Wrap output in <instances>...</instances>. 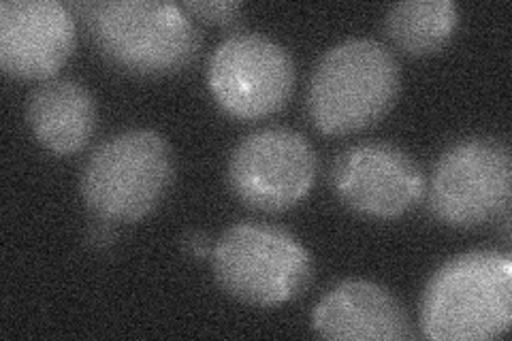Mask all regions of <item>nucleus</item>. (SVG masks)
Instances as JSON below:
<instances>
[{
    "mask_svg": "<svg viewBox=\"0 0 512 341\" xmlns=\"http://www.w3.org/2000/svg\"><path fill=\"white\" fill-rule=\"evenodd\" d=\"M111 224H114V222L99 218V220H96V224L90 226V229H88V243H90V246L105 250L116 241V231H114V226H111Z\"/></svg>",
    "mask_w": 512,
    "mask_h": 341,
    "instance_id": "obj_15",
    "label": "nucleus"
},
{
    "mask_svg": "<svg viewBox=\"0 0 512 341\" xmlns=\"http://www.w3.org/2000/svg\"><path fill=\"white\" fill-rule=\"evenodd\" d=\"M77 30L58 0H5L0 5V67L18 79H52L75 50Z\"/></svg>",
    "mask_w": 512,
    "mask_h": 341,
    "instance_id": "obj_10",
    "label": "nucleus"
},
{
    "mask_svg": "<svg viewBox=\"0 0 512 341\" xmlns=\"http://www.w3.org/2000/svg\"><path fill=\"white\" fill-rule=\"evenodd\" d=\"M90 39L111 64L137 75H169L199 54V30L184 7L165 0L79 5Z\"/></svg>",
    "mask_w": 512,
    "mask_h": 341,
    "instance_id": "obj_2",
    "label": "nucleus"
},
{
    "mask_svg": "<svg viewBox=\"0 0 512 341\" xmlns=\"http://www.w3.org/2000/svg\"><path fill=\"white\" fill-rule=\"evenodd\" d=\"M459 22L453 0H406L389 9L384 26L389 39L410 56L434 54L451 41Z\"/></svg>",
    "mask_w": 512,
    "mask_h": 341,
    "instance_id": "obj_13",
    "label": "nucleus"
},
{
    "mask_svg": "<svg viewBox=\"0 0 512 341\" xmlns=\"http://www.w3.org/2000/svg\"><path fill=\"white\" fill-rule=\"evenodd\" d=\"M512 322V261L508 254L474 250L446 261L421 299V329L431 341H487Z\"/></svg>",
    "mask_w": 512,
    "mask_h": 341,
    "instance_id": "obj_1",
    "label": "nucleus"
},
{
    "mask_svg": "<svg viewBox=\"0 0 512 341\" xmlns=\"http://www.w3.org/2000/svg\"><path fill=\"white\" fill-rule=\"evenodd\" d=\"M314 331L331 341H402L412 337L410 318L387 288L365 280L331 286L312 312Z\"/></svg>",
    "mask_w": 512,
    "mask_h": 341,
    "instance_id": "obj_11",
    "label": "nucleus"
},
{
    "mask_svg": "<svg viewBox=\"0 0 512 341\" xmlns=\"http://www.w3.org/2000/svg\"><path fill=\"white\" fill-rule=\"evenodd\" d=\"M26 122L35 139L56 156H73L90 143L96 103L90 90L69 77H52L28 94Z\"/></svg>",
    "mask_w": 512,
    "mask_h": 341,
    "instance_id": "obj_12",
    "label": "nucleus"
},
{
    "mask_svg": "<svg viewBox=\"0 0 512 341\" xmlns=\"http://www.w3.org/2000/svg\"><path fill=\"white\" fill-rule=\"evenodd\" d=\"M214 278L227 295L259 307H276L303 295L312 282V256L278 226L239 222L216 241Z\"/></svg>",
    "mask_w": 512,
    "mask_h": 341,
    "instance_id": "obj_5",
    "label": "nucleus"
},
{
    "mask_svg": "<svg viewBox=\"0 0 512 341\" xmlns=\"http://www.w3.org/2000/svg\"><path fill=\"white\" fill-rule=\"evenodd\" d=\"M316 169V152L306 137L291 128L269 126L235 145L227 180L235 199L250 209L278 214L308 197Z\"/></svg>",
    "mask_w": 512,
    "mask_h": 341,
    "instance_id": "obj_7",
    "label": "nucleus"
},
{
    "mask_svg": "<svg viewBox=\"0 0 512 341\" xmlns=\"http://www.w3.org/2000/svg\"><path fill=\"white\" fill-rule=\"evenodd\" d=\"M182 7L195 18L212 24H231L244 11V5L235 0H197V3H184Z\"/></svg>",
    "mask_w": 512,
    "mask_h": 341,
    "instance_id": "obj_14",
    "label": "nucleus"
},
{
    "mask_svg": "<svg viewBox=\"0 0 512 341\" xmlns=\"http://www.w3.org/2000/svg\"><path fill=\"white\" fill-rule=\"evenodd\" d=\"M510 199V150L493 137L463 139L444 150L427 190L431 214L451 229H478L508 214Z\"/></svg>",
    "mask_w": 512,
    "mask_h": 341,
    "instance_id": "obj_6",
    "label": "nucleus"
},
{
    "mask_svg": "<svg viewBox=\"0 0 512 341\" xmlns=\"http://www.w3.org/2000/svg\"><path fill=\"white\" fill-rule=\"evenodd\" d=\"M173 180V154L163 135L126 131L103 141L84 162L79 192L96 218L137 222L163 201Z\"/></svg>",
    "mask_w": 512,
    "mask_h": 341,
    "instance_id": "obj_4",
    "label": "nucleus"
},
{
    "mask_svg": "<svg viewBox=\"0 0 512 341\" xmlns=\"http://www.w3.org/2000/svg\"><path fill=\"white\" fill-rule=\"evenodd\" d=\"M331 188L352 211L367 218L404 216L425 194L421 167L391 143H357L338 154Z\"/></svg>",
    "mask_w": 512,
    "mask_h": 341,
    "instance_id": "obj_9",
    "label": "nucleus"
},
{
    "mask_svg": "<svg viewBox=\"0 0 512 341\" xmlns=\"http://www.w3.org/2000/svg\"><path fill=\"white\" fill-rule=\"evenodd\" d=\"M402 86L389 47L374 39H348L318 60L310 79L308 113L325 135H348L382 120Z\"/></svg>",
    "mask_w": 512,
    "mask_h": 341,
    "instance_id": "obj_3",
    "label": "nucleus"
},
{
    "mask_svg": "<svg viewBox=\"0 0 512 341\" xmlns=\"http://www.w3.org/2000/svg\"><path fill=\"white\" fill-rule=\"evenodd\" d=\"M207 84L222 111L261 120L280 111L295 90V62L280 43L259 32H237L210 58Z\"/></svg>",
    "mask_w": 512,
    "mask_h": 341,
    "instance_id": "obj_8",
    "label": "nucleus"
},
{
    "mask_svg": "<svg viewBox=\"0 0 512 341\" xmlns=\"http://www.w3.org/2000/svg\"><path fill=\"white\" fill-rule=\"evenodd\" d=\"M214 246H216V243H214ZM214 246H212L210 237H207L201 231H192V233H188L184 237V250L192 258H199V261H201V258H205V256H212L214 254Z\"/></svg>",
    "mask_w": 512,
    "mask_h": 341,
    "instance_id": "obj_16",
    "label": "nucleus"
}]
</instances>
